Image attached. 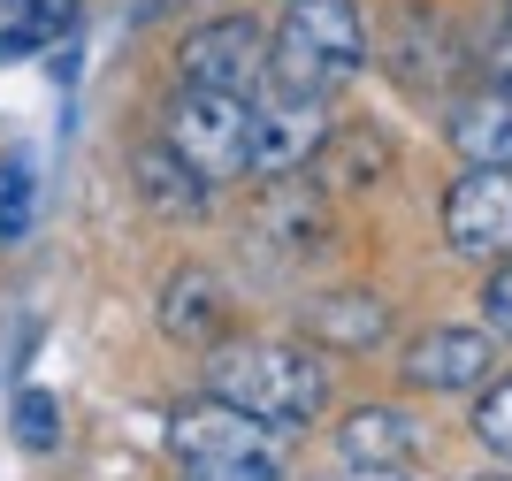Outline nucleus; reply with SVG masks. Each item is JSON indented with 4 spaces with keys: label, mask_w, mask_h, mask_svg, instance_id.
Segmentation results:
<instances>
[{
    "label": "nucleus",
    "mask_w": 512,
    "mask_h": 481,
    "mask_svg": "<svg viewBox=\"0 0 512 481\" xmlns=\"http://www.w3.org/2000/svg\"><path fill=\"white\" fill-rule=\"evenodd\" d=\"M207 390L245 405V413H260V420H276L291 436V428H306L329 405V367L306 344H260V336H245V344H214L207 352Z\"/></svg>",
    "instance_id": "nucleus-1"
},
{
    "label": "nucleus",
    "mask_w": 512,
    "mask_h": 481,
    "mask_svg": "<svg viewBox=\"0 0 512 481\" xmlns=\"http://www.w3.org/2000/svg\"><path fill=\"white\" fill-rule=\"evenodd\" d=\"M360 54H367V23L352 0H291L276 39H268V77L291 100H321L360 69Z\"/></svg>",
    "instance_id": "nucleus-2"
},
{
    "label": "nucleus",
    "mask_w": 512,
    "mask_h": 481,
    "mask_svg": "<svg viewBox=\"0 0 512 481\" xmlns=\"http://www.w3.org/2000/svg\"><path fill=\"white\" fill-rule=\"evenodd\" d=\"M169 146L207 176H237V168H253V100L245 92H207V84H184L169 107Z\"/></svg>",
    "instance_id": "nucleus-3"
},
{
    "label": "nucleus",
    "mask_w": 512,
    "mask_h": 481,
    "mask_svg": "<svg viewBox=\"0 0 512 481\" xmlns=\"http://www.w3.org/2000/svg\"><path fill=\"white\" fill-rule=\"evenodd\" d=\"M169 451L184 466H230V459H276L283 451V428L276 420H260V413H245V405H230V398H184L169 413Z\"/></svg>",
    "instance_id": "nucleus-4"
},
{
    "label": "nucleus",
    "mask_w": 512,
    "mask_h": 481,
    "mask_svg": "<svg viewBox=\"0 0 512 481\" xmlns=\"http://www.w3.org/2000/svg\"><path fill=\"white\" fill-rule=\"evenodd\" d=\"M176 69L184 84H207V92H253L268 77V31L253 16H214L176 46Z\"/></svg>",
    "instance_id": "nucleus-5"
},
{
    "label": "nucleus",
    "mask_w": 512,
    "mask_h": 481,
    "mask_svg": "<svg viewBox=\"0 0 512 481\" xmlns=\"http://www.w3.org/2000/svg\"><path fill=\"white\" fill-rule=\"evenodd\" d=\"M444 237L467 260H505L512 252V168H467L444 191Z\"/></svg>",
    "instance_id": "nucleus-6"
},
{
    "label": "nucleus",
    "mask_w": 512,
    "mask_h": 481,
    "mask_svg": "<svg viewBox=\"0 0 512 481\" xmlns=\"http://www.w3.org/2000/svg\"><path fill=\"white\" fill-rule=\"evenodd\" d=\"M390 69H398V84H406L413 100H444L451 84H459V69H467V54H459V39L444 31L436 8H406L398 39H390Z\"/></svg>",
    "instance_id": "nucleus-7"
},
{
    "label": "nucleus",
    "mask_w": 512,
    "mask_h": 481,
    "mask_svg": "<svg viewBox=\"0 0 512 481\" xmlns=\"http://www.w3.org/2000/svg\"><path fill=\"white\" fill-rule=\"evenodd\" d=\"M329 146V123H321V100H291L276 92V107H253V168L260 176H299L321 161Z\"/></svg>",
    "instance_id": "nucleus-8"
},
{
    "label": "nucleus",
    "mask_w": 512,
    "mask_h": 481,
    "mask_svg": "<svg viewBox=\"0 0 512 481\" xmlns=\"http://www.w3.org/2000/svg\"><path fill=\"white\" fill-rule=\"evenodd\" d=\"M497 359V329H421L406 344V382L413 390H474Z\"/></svg>",
    "instance_id": "nucleus-9"
},
{
    "label": "nucleus",
    "mask_w": 512,
    "mask_h": 481,
    "mask_svg": "<svg viewBox=\"0 0 512 481\" xmlns=\"http://www.w3.org/2000/svg\"><path fill=\"white\" fill-rule=\"evenodd\" d=\"M161 329L176 344H230V291L214 283L207 268H176L169 291H161Z\"/></svg>",
    "instance_id": "nucleus-10"
},
{
    "label": "nucleus",
    "mask_w": 512,
    "mask_h": 481,
    "mask_svg": "<svg viewBox=\"0 0 512 481\" xmlns=\"http://www.w3.org/2000/svg\"><path fill=\"white\" fill-rule=\"evenodd\" d=\"M130 184L146 191V207H153V214H184V222H199V214H207V176H199V168L184 161L169 138L130 153Z\"/></svg>",
    "instance_id": "nucleus-11"
},
{
    "label": "nucleus",
    "mask_w": 512,
    "mask_h": 481,
    "mask_svg": "<svg viewBox=\"0 0 512 481\" xmlns=\"http://www.w3.org/2000/svg\"><path fill=\"white\" fill-rule=\"evenodd\" d=\"M413 443H421V420H406L398 405H360V413H344V428H337L344 466H406Z\"/></svg>",
    "instance_id": "nucleus-12"
},
{
    "label": "nucleus",
    "mask_w": 512,
    "mask_h": 481,
    "mask_svg": "<svg viewBox=\"0 0 512 481\" xmlns=\"http://www.w3.org/2000/svg\"><path fill=\"white\" fill-rule=\"evenodd\" d=\"M306 336L329 344V352H375L390 336V306L367 291H337V298H314L306 306Z\"/></svg>",
    "instance_id": "nucleus-13"
},
{
    "label": "nucleus",
    "mask_w": 512,
    "mask_h": 481,
    "mask_svg": "<svg viewBox=\"0 0 512 481\" xmlns=\"http://www.w3.org/2000/svg\"><path fill=\"white\" fill-rule=\"evenodd\" d=\"M451 146H459V161L467 168H512V92H482V100H467L459 115H451Z\"/></svg>",
    "instance_id": "nucleus-14"
},
{
    "label": "nucleus",
    "mask_w": 512,
    "mask_h": 481,
    "mask_svg": "<svg viewBox=\"0 0 512 481\" xmlns=\"http://www.w3.org/2000/svg\"><path fill=\"white\" fill-rule=\"evenodd\" d=\"M8 436H16L23 451H54V443H62V405L46 398V390H23L16 413H8Z\"/></svg>",
    "instance_id": "nucleus-15"
},
{
    "label": "nucleus",
    "mask_w": 512,
    "mask_h": 481,
    "mask_svg": "<svg viewBox=\"0 0 512 481\" xmlns=\"http://www.w3.org/2000/svg\"><path fill=\"white\" fill-rule=\"evenodd\" d=\"M474 436H482V451H497V459L512 466V375L482 390V405H474Z\"/></svg>",
    "instance_id": "nucleus-16"
},
{
    "label": "nucleus",
    "mask_w": 512,
    "mask_h": 481,
    "mask_svg": "<svg viewBox=\"0 0 512 481\" xmlns=\"http://www.w3.org/2000/svg\"><path fill=\"white\" fill-rule=\"evenodd\" d=\"M23 222H31V161L8 153L0 161V237H23Z\"/></svg>",
    "instance_id": "nucleus-17"
},
{
    "label": "nucleus",
    "mask_w": 512,
    "mask_h": 481,
    "mask_svg": "<svg viewBox=\"0 0 512 481\" xmlns=\"http://www.w3.org/2000/svg\"><path fill=\"white\" fill-rule=\"evenodd\" d=\"M23 31H31V39H62V31H77V0H31V8H23Z\"/></svg>",
    "instance_id": "nucleus-18"
},
{
    "label": "nucleus",
    "mask_w": 512,
    "mask_h": 481,
    "mask_svg": "<svg viewBox=\"0 0 512 481\" xmlns=\"http://www.w3.org/2000/svg\"><path fill=\"white\" fill-rule=\"evenodd\" d=\"M184 481H283L276 459H230V466H184Z\"/></svg>",
    "instance_id": "nucleus-19"
},
{
    "label": "nucleus",
    "mask_w": 512,
    "mask_h": 481,
    "mask_svg": "<svg viewBox=\"0 0 512 481\" xmlns=\"http://www.w3.org/2000/svg\"><path fill=\"white\" fill-rule=\"evenodd\" d=\"M482 84H497V92H512V8H505V23H497L490 54H482Z\"/></svg>",
    "instance_id": "nucleus-20"
},
{
    "label": "nucleus",
    "mask_w": 512,
    "mask_h": 481,
    "mask_svg": "<svg viewBox=\"0 0 512 481\" xmlns=\"http://www.w3.org/2000/svg\"><path fill=\"white\" fill-rule=\"evenodd\" d=\"M482 329H497V336H512V268H497L490 275V291H482Z\"/></svg>",
    "instance_id": "nucleus-21"
},
{
    "label": "nucleus",
    "mask_w": 512,
    "mask_h": 481,
    "mask_svg": "<svg viewBox=\"0 0 512 481\" xmlns=\"http://www.w3.org/2000/svg\"><path fill=\"white\" fill-rule=\"evenodd\" d=\"M344 481H406V474H398V466H352Z\"/></svg>",
    "instance_id": "nucleus-22"
},
{
    "label": "nucleus",
    "mask_w": 512,
    "mask_h": 481,
    "mask_svg": "<svg viewBox=\"0 0 512 481\" xmlns=\"http://www.w3.org/2000/svg\"><path fill=\"white\" fill-rule=\"evenodd\" d=\"M474 481H512V474H474Z\"/></svg>",
    "instance_id": "nucleus-23"
}]
</instances>
